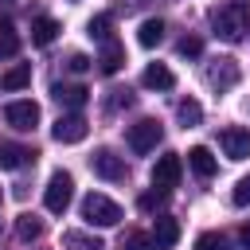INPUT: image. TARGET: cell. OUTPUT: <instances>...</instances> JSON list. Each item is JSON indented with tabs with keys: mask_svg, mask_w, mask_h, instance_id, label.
<instances>
[{
	"mask_svg": "<svg viewBox=\"0 0 250 250\" xmlns=\"http://www.w3.org/2000/svg\"><path fill=\"white\" fill-rule=\"evenodd\" d=\"M211 31H215L223 43H238V39L250 31V4H246V0H230V4L215 8Z\"/></svg>",
	"mask_w": 250,
	"mask_h": 250,
	"instance_id": "1",
	"label": "cell"
},
{
	"mask_svg": "<svg viewBox=\"0 0 250 250\" xmlns=\"http://www.w3.org/2000/svg\"><path fill=\"white\" fill-rule=\"evenodd\" d=\"M82 219H86L90 227H117V223H121V207H117L109 195L90 191V195L82 199Z\"/></svg>",
	"mask_w": 250,
	"mask_h": 250,
	"instance_id": "2",
	"label": "cell"
},
{
	"mask_svg": "<svg viewBox=\"0 0 250 250\" xmlns=\"http://www.w3.org/2000/svg\"><path fill=\"white\" fill-rule=\"evenodd\" d=\"M238 78H242V70H238V59H230V55H219V59H211V62H207V86H211L215 94H227V90H234V86H238Z\"/></svg>",
	"mask_w": 250,
	"mask_h": 250,
	"instance_id": "3",
	"label": "cell"
},
{
	"mask_svg": "<svg viewBox=\"0 0 250 250\" xmlns=\"http://www.w3.org/2000/svg\"><path fill=\"white\" fill-rule=\"evenodd\" d=\"M160 137H164V129H160V121H156V117H141V121H133V125H129V133H125V141H129V148H133L137 156L152 152V148L160 145Z\"/></svg>",
	"mask_w": 250,
	"mask_h": 250,
	"instance_id": "4",
	"label": "cell"
},
{
	"mask_svg": "<svg viewBox=\"0 0 250 250\" xmlns=\"http://www.w3.org/2000/svg\"><path fill=\"white\" fill-rule=\"evenodd\" d=\"M70 199H74V180H70V172H51L47 191H43L47 211H51V215H62V211L70 207Z\"/></svg>",
	"mask_w": 250,
	"mask_h": 250,
	"instance_id": "5",
	"label": "cell"
},
{
	"mask_svg": "<svg viewBox=\"0 0 250 250\" xmlns=\"http://www.w3.org/2000/svg\"><path fill=\"white\" fill-rule=\"evenodd\" d=\"M4 121H8L12 129H20V133H31V129L39 125V105H35L31 98H16V102L4 105Z\"/></svg>",
	"mask_w": 250,
	"mask_h": 250,
	"instance_id": "6",
	"label": "cell"
},
{
	"mask_svg": "<svg viewBox=\"0 0 250 250\" xmlns=\"http://www.w3.org/2000/svg\"><path fill=\"white\" fill-rule=\"evenodd\" d=\"M86 133H90V121L82 113H62L55 121V129H51V137L59 145H78V141H86Z\"/></svg>",
	"mask_w": 250,
	"mask_h": 250,
	"instance_id": "7",
	"label": "cell"
},
{
	"mask_svg": "<svg viewBox=\"0 0 250 250\" xmlns=\"http://www.w3.org/2000/svg\"><path fill=\"white\" fill-rule=\"evenodd\" d=\"M180 172H184V160H180V152H164V156L156 160V168H152V188H164V191H172V188L180 184Z\"/></svg>",
	"mask_w": 250,
	"mask_h": 250,
	"instance_id": "8",
	"label": "cell"
},
{
	"mask_svg": "<svg viewBox=\"0 0 250 250\" xmlns=\"http://www.w3.org/2000/svg\"><path fill=\"white\" fill-rule=\"evenodd\" d=\"M219 145H223L227 160H246V156H250V129H242V125H227V129L219 133Z\"/></svg>",
	"mask_w": 250,
	"mask_h": 250,
	"instance_id": "9",
	"label": "cell"
},
{
	"mask_svg": "<svg viewBox=\"0 0 250 250\" xmlns=\"http://www.w3.org/2000/svg\"><path fill=\"white\" fill-rule=\"evenodd\" d=\"M90 168H94L102 180H125V172H129L125 160H121L113 148H98V152L90 156Z\"/></svg>",
	"mask_w": 250,
	"mask_h": 250,
	"instance_id": "10",
	"label": "cell"
},
{
	"mask_svg": "<svg viewBox=\"0 0 250 250\" xmlns=\"http://www.w3.org/2000/svg\"><path fill=\"white\" fill-rule=\"evenodd\" d=\"M152 246L156 250H172L176 242H180V223L172 219V215H156V223H152Z\"/></svg>",
	"mask_w": 250,
	"mask_h": 250,
	"instance_id": "11",
	"label": "cell"
},
{
	"mask_svg": "<svg viewBox=\"0 0 250 250\" xmlns=\"http://www.w3.org/2000/svg\"><path fill=\"white\" fill-rule=\"evenodd\" d=\"M51 94H55V102L66 105L70 113H78V109L86 105V98H90V90H86V86H74V82H59Z\"/></svg>",
	"mask_w": 250,
	"mask_h": 250,
	"instance_id": "12",
	"label": "cell"
},
{
	"mask_svg": "<svg viewBox=\"0 0 250 250\" xmlns=\"http://www.w3.org/2000/svg\"><path fill=\"white\" fill-rule=\"evenodd\" d=\"M141 86H145V90H172V86H176V74H172L164 62H148L145 74H141Z\"/></svg>",
	"mask_w": 250,
	"mask_h": 250,
	"instance_id": "13",
	"label": "cell"
},
{
	"mask_svg": "<svg viewBox=\"0 0 250 250\" xmlns=\"http://www.w3.org/2000/svg\"><path fill=\"white\" fill-rule=\"evenodd\" d=\"M188 164H191V172H195L199 180H211V176H215V168H219V160L211 156V148H207V145L188 148Z\"/></svg>",
	"mask_w": 250,
	"mask_h": 250,
	"instance_id": "14",
	"label": "cell"
},
{
	"mask_svg": "<svg viewBox=\"0 0 250 250\" xmlns=\"http://www.w3.org/2000/svg\"><path fill=\"white\" fill-rule=\"evenodd\" d=\"M94 62H98V70H102V74H117V70H121V62H125V47H121L117 39H109V43H102V55H98Z\"/></svg>",
	"mask_w": 250,
	"mask_h": 250,
	"instance_id": "15",
	"label": "cell"
},
{
	"mask_svg": "<svg viewBox=\"0 0 250 250\" xmlns=\"http://www.w3.org/2000/svg\"><path fill=\"white\" fill-rule=\"evenodd\" d=\"M23 86H31V62H16L12 70L0 74V90L16 94V90H23Z\"/></svg>",
	"mask_w": 250,
	"mask_h": 250,
	"instance_id": "16",
	"label": "cell"
},
{
	"mask_svg": "<svg viewBox=\"0 0 250 250\" xmlns=\"http://www.w3.org/2000/svg\"><path fill=\"white\" fill-rule=\"evenodd\" d=\"M27 160H35V152L31 148H23V145H0V168H23Z\"/></svg>",
	"mask_w": 250,
	"mask_h": 250,
	"instance_id": "17",
	"label": "cell"
},
{
	"mask_svg": "<svg viewBox=\"0 0 250 250\" xmlns=\"http://www.w3.org/2000/svg\"><path fill=\"white\" fill-rule=\"evenodd\" d=\"M55 35H59V20H51V16H39V20L31 23V43H35V47H47V43H55Z\"/></svg>",
	"mask_w": 250,
	"mask_h": 250,
	"instance_id": "18",
	"label": "cell"
},
{
	"mask_svg": "<svg viewBox=\"0 0 250 250\" xmlns=\"http://www.w3.org/2000/svg\"><path fill=\"white\" fill-rule=\"evenodd\" d=\"M86 31H90V39L109 43V39H113V16H109V12H98V16L86 23Z\"/></svg>",
	"mask_w": 250,
	"mask_h": 250,
	"instance_id": "19",
	"label": "cell"
},
{
	"mask_svg": "<svg viewBox=\"0 0 250 250\" xmlns=\"http://www.w3.org/2000/svg\"><path fill=\"white\" fill-rule=\"evenodd\" d=\"M176 117H180V125H184V129H195V125L203 121V105H199L195 98H184V102L176 105Z\"/></svg>",
	"mask_w": 250,
	"mask_h": 250,
	"instance_id": "20",
	"label": "cell"
},
{
	"mask_svg": "<svg viewBox=\"0 0 250 250\" xmlns=\"http://www.w3.org/2000/svg\"><path fill=\"white\" fill-rule=\"evenodd\" d=\"M160 39H164V20H145L137 27V43L141 47H156Z\"/></svg>",
	"mask_w": 250,
	"mask_h": 250,
	"instance_id": "21",
	"label": "cell"
},
{
	"mask_svg": "<svg viewBox=\"0 0 250 250\" xmlns=\"http://www.w3.org/2000/svg\"><path fill=\"white\" fill-rule=\"evenodd\" d=\"M16 234H20V242L39 238V234H43V219H39V215H20V219H16Z\"/></svg>",
	"mask_w": 250,
	"mask_h": 250,
	"instance_id": "22",
	"label": "cell"
},
{
	"mask_svg": "<svg viewBox=\"0 0 250 250\" xmlns=\"http://www.w3.org/2000/svg\"><path fill=\"white\" fill-rule=\"evenodd\" d=\"M20 55V35H16V27L4 20L0 23V59H16Z\"/></svg>",
	"mask_w": 250,
	"mask_h": 250,
	"instance_id": "23",
	"label": "cell"
},
{
	"mask_svg": "<svg viewBox=\"0 0 250 250\" xmlns=\"http://www.w3.org/2000/svg\"><path fill=\"white\" fill-rule=\"evenodd\" d=\"M62 246H66V250H105L98 238H86L82 230H66V234H62Z\"/></svg>",
	"mask_w": 250,
	"mask_h": 250,
	"instance_id": "24",
	"label": "cell"
},
{
	"mask_svg": "<svg viewBox=\"0 0 250 250\" xmlns=\"http://www.w3.org/2000/svg\"><path fill=\"white\" fill-rule=\"evenodd\" d=\"M195 250H230V238L219 234V230H207V234L195 238Z\"/></svg>",
	"mask_w": 250,
	"mask_h": 250,
	"instance_id": "25",
	"label": "cell"
},
{
	"mask_svg": "<svg viewBox=\"0 0 250 250\" xmlns=\"http://www.w3.org/2000/svg\"><path fill=\"white\" fill-rule=\"evenodd\" d=\"M176 51H180L184 59H199V55H203V39H195V35H184V39L176 43Z\"/></svg>",
	"mask_w": 250,
	"mask_h": 250,
	"instance_id": "26",
	"label": "cell"
},
{
	"mask_svg": "<svg viewBox=\"0 0 250 250\" xmlns=\"http://www.w3.org/2000/svg\"><path fill=\"white\" fill-rule=\"evenodd\" d=\"M168 195H172V191L152 188V191H145V195H141V207H145V211H156V207H164V203H168Z\"/></svg>",
	"mask_w": 250,
	"mask_h": 250,
	"instance_id": "27",
	"label": "cell"
},
{
	"mask_svg": "<svg viewBox=\"0 0 250 250\" xmlns=\"http://www.w3.org/2000/svg\"><path fill=\"white\" fill-rule=\"evenodd\" d=\"M121 250H156V246H152V238H148V234L129 230V234H125V242H121Z\"/></svg>",
	"mask_w": 250,
	"mask_h": 250,
	"instance_id": "28",
	"label": "cell"
},
{
	"mask_svg": "<svg viewBox=\"0 0 250 250\" xmlns=\"http://www.w3.org/2000/svg\"><path fill=\"white\" fill-rule=\"evenodd\" d=\"M230 199H234V207H250V176H242V180L234 184Z\"/></svg>",
	"mask_w": 250,
	"mask_h": 250,
	"instance_id": "29",
	"label": "cell"
},
{
	"mask_svg": "<svg viewBox=\"0 0 250 250\" xmlns=\"http://www.w3.org/2000/svg\"><path fill=\"white\" fill-rule=\"evenodd\" d=\"M66 66H70V70H74V74H86V70H90V66H94V62H90V59H86V55H78V51H74V55H70V59H66Z\"/></svg>",
	"mask_w": 250,
	"mask_h": 250,
	"instance_id": "30",
	"label": "cell"
},
{
	"mask_svg": "<svg viewBox=\"0 0 250 250\" xmlns=\"http://www.w3.org/2000/svg\"><path fill=\"white\" fill-rule=\"evenodd\" d=\"M121 105H125V109L133 105V94H129V90H113V98H109V109H121Z\"/></svg>",
	"mask_w": 250,
	"mask_h": 250,
	"instance_id": "31",
	"label": "cell"
},
{
	"mask_svg": "<svg viewBox=\"0 0 250 250\" xmlns=\"http://www.w3.org/2000/svg\"><path fill=\"white\" fill-rule=\"evenodd\" d=\"M238 238H242V246H246V250H250V223H246V227H242V234H238Z\"/></svg>",
	"mask_w": 250,
	"mask_h": 250,
	"instance_id": "32",
	"label": "cell"
},
{
	"mask_svg": "<svg viewBox=\"0 0 250 250\" xmlns=\"http://www.w3.org/2000/svg\"><path fill=\"white\" fill-rule=\"evenodd\" d=\"M121 4H125V8H141L145 0H121Z\"/></svg>",
	"mask_w": 250,
	"mask_h": 250,
	"instance_id": "33",
	"label": "cell"
},
{
	"mask_svg": "<svg viewBox=\"0 0 250 250\" xmlns=\"http://www.w3.org/2000/svg\"><path fill=\"white\" fill-rule=\"evenodd\" d=\"M0 4H12V0H0Z\"/></svg>",
	"mask_w": 250,
	"mask_h": 250,
	"instance_id": "34",
	"label": "cell"
}]
</instances>
